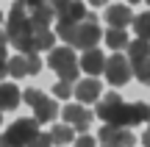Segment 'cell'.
I'll use <instances>...</instances> for the list:
<instances>
[{
  "instance_id": "18",
  "label": "cell",
  "mask_w": 150,
  "mask_h": 147,
  "mask_svg": "<svg viewBox=\"0 0 150 147\" xmlns=\"http://www.w3.org/2000/svg\"><path fill=\"white\" fill-rule=\"evenodd\" d=\"M128 42H131L128 33L120 31V28H108V31H106V44H108L111 50H122V47H128Z\"/></svg>"
},
{
  "instance_id": "23",
  "label": "cell",
  "mask_w": 150,
  "mask_h": 147,
  "mask_svg": "<svg viewBox=\"0 0 150 147\" xmlns=\"http://www.w3.org/2000/svg\"><path fill=\"white\" fill-rule=\"evenodd\" d=\"M25 67H28V75H36V72L42 70V58H39V53H28L25 56Z\"/></svg>"
},
{
  "instance_id": "26",
  "label": "cell",
  "mask_w": 150,
  "mask_h": 147,
  "mask_svg": "<svg viewBox=\"0 0 150 147\" xmlns=\"http://www.w3.org/2000/svg\"><path fill=\"white\" fill-rule=\"evenodd\" d=\"M28 147H53V139H50V133H39Z\"/></svg>"
},
{
  "instance_id": "29",
  "label": "cell",
  "mask_w": 150,
  "mask_h": 147,
  "mask_svg": "<svg viewBox=\"0 0 150 147\" xmlns=\"http://www.w3.org/2000/svg\"><path fill=\"white\" fill-rule=\"evenodd\" d=\"M67 3H70V0H47V6H50V8H53V11H56V14H59V11H61V8H64V6H67Z\"/></svg>"
},
{
  "instance_id": "2",
  "label": "cell",
  "mask_w": 150,
  "mask_h": 147,
  "mask_svg": "<svg viewBox=\"0 0 150 147\" xmlns=\"http://www.w3.org/2000/svg\"><path fill=\"white\" fill-rule=\"evenodd\" d=\"M47 67L59 72V78L64 83H75V81H78V72H81L78 58H75L72 47H67V44H64V47H53L47 53Z\"/></svg>"
},
{
  "instance_id": "21",
  "label": "cell",
  "mask_w": 150,
  "mask_h": 147,
  "mask_svg": "<svg viewBox=\"0 0 150 147\" xmlns=\"http://www.w3.org/2000/svg\"><path fill=\"white\" fill-rule=\"evenodd\" d=\"M131 72H134L136 81L150 83V58H145V61H131Z\"/></svg>"
},
{
  "instance_id": "8",
  "label": "cell",
  "mask_w": 150,
  "mask_h": 147,
  "mask_svg": "<svg viewBox=\"0 0 150 147\" xmlns=\"http://www.w3.org/2000/svg\"><path fill=\"white\" fill-rule=\"evenodd\" d=\"M64 122H67V125H75V131H81V136H83V133L89 131L92 111H89V108H83L81 103L67 106V108H64Z\"/></svg>"
},
{
  "instance_id": "38",
  "label": "cell",
  "mask_w": 150,
  "mask_h": 147,
  "mask_svg": "<svg viewBox=\"0 0 150 147\" xmlns=\"http://www.w3.org/2000/svg\"><path fill=\"white\" fill-rule=\"evenodd\" d=\"M0 20H3V14H0Z\"/></svg>"
},
{
  "instance_id": "31",
  "label": "cell",
  "mask_w": 150,
  "mask_h": 147,
  "mask_svg": "<svg viewBox=\"0 0 150 147\" xmlns=\"http://www.w3.org/2000/svg\"><path fill=\"white\" fill-rule=\"evenodd\" d=\"M22 3H25V8H36V6L47 3V0H22Z\"/></svg>"
},
{
  "instance_id": "37",
  "label": "cell",
  "mask_w": 150,
  "mask_h": 147,
  "mask_svg": "<svg viewBox=\"0 0 150 147\" xmlns=\"http://www.w3.org/2000/svg\"><path fill=\"white\" fill-rule=\"evenodd\" d=\"M108 147H120V144H108Z\"/></svg>"
},
{
  "instance_id": "36",
  "label": "cell",
  "mask_w": 150,
  "mask_h": 147,
  "mask_svg": "<svg viewBox=\"0 0 150 147\" xmlns=\"http://www.w3.org/2000/svg\"><path fill=\"white\" fill-rule=\"evenodd\" d=\"M0 147H3V136H0Z\"/></svg>"
},
{
  "instance_id": "27",
  "label": "cell",
  "mask_w": 150,
  "mask_h": 147,
  "mask_svg": "<svg viewBox=\"0 0 150 147\" xmlns=\"http://www.w3.org/2000/svg\"><path fill=\"white\" fill-rule=\"evenodd\" d=\"M6 75H8V58H6V50H0V83Z\"/></svg>"
},
{
  "instance_id": "1",
  "label": "cell",
  "mask_w": 150,
  "mask_h": 147,
  "mask_svg": "<svg viewBox=\"0 0 150 147\" xmlns=\"http://www.w3.org/2000/svg\"><path fill=\"white\" fill-rule=\"evenodd\" d=\"M97 117H100L106 125L131 128V125L150 122V106L147 103H125L117 92H108L106 97H100V103H97Z\"/></svg>"
},
{
  "instance_id": "19",
  "label": "cell",
  "mask_w": 150,
  "mask_h": 147,
  "mask_svg": "<svg viewBox=\"0 0 150 147\" xmlns=\"http://www.w3.org/2000/svg\"><path fill=\"white\" fill-rule=\"evenodd\" d=\"M128 56H131V61H145V58H150V42H145V39L128 42Z\"/></svg>"
},
{
  "instance_id": "34",
  "label": "cell",
  "mask_w": 150,
  "mask_h": 147,
  "mask_svg": "<svg viewBox=\"0 0 150 147\" xmlns=\"http://www.w3.org/2000/svg\"><path fill=\"white\" fill-rule=\"evenodd\" d=\"M92 6H106V0H89Z\"/></svg>"
},
{
  "instance_id": "25",
  "label": "cell",
  "mask_w": 150,
  "mask_h": 147,
  "mask_svg": "<svg viewBox=\"0 0 150 147\" xmlns=\"http://www.w3.org/2000/svg\"><path fill=\"white\" fill-rule=\"evenodd\" d=\"M53 94H56V97H61V100H67V97L72 94V83H64V81H59V83L53 86Z\"/></svg>"
},
{
  "instance_id": "24",
  "label": "cell",
  "mask_w": 150,
  "mask_h": 147,
  "mask_svg": "<svg viewBox=\"0 0 150 147\" xmlns=\"http://www.w3.org/2000/svg\"><path fill=\"white\" fill-rule=\"evenodd\" d=\"M39 100H45V94L39 92V89H25V92H22V103H28V106H36Z\"/></svg>"
},
{
  "instance_id": "16",
  "label": "cell",
  "mask_w": 150,
  "mask_h": 147,
  "mask_svg": "<svg viewBox=\"0 0 150 147\" xmlns=\"http://www.w3.org/2000/svg\"><path fill=\"white\" fill-rule=\"evenodd\" d=\"M122 133H125V128H117V125H103V131H100V144L103 147H108V144H120L122 147Z\"/></svg>"
},
{
  "instance_id": "7",
  "label": "cell",
  "mask_w": 150,
  "mask_h": 147,
  "mask_svg": "<svg viewBox=\"0 0 150 147\" xmlns=\"http://www.w3.org/2000/svg\"><path fill=\"white\" fill-rule=\"evenodd\" d=\"M72 94L78 97L81 106H86V103H97V100H100V94H103V86L95 81V78H83L81 83H75V86H72Z\"/></svg>"
},
{
  "instance_id": "22",
  "label": "cell",
  "mask_w": 150,
  "mask_h": 147,
  "mask_svg": "<svg viewBox=\"0 0 150 147\" xmlns=\"http://www.w3.org/2000/svg\"><path fill=\"white\" fill-rule=\"evenodd\" d=\"M8 75H11V78H25V75H28L25 56H14V58H8Z\"/></svg>"
},
{
  "instance_id": "13",
  "label": "cell",
  "mask_w": 150,
  "mask_h": 147,
  "mask_svg": "<svg viewBox=\"0 0 150 147\" xmlns=\"http://www.w3.org/2000/svg\"><path fill=\"white\" fill-rule=\"evenodd\" d=\"M22 103V92L14 86V83H0V111L17 108Z\"/></svg>"
},
{
  "instance_id": "30",
  "label": "cell",
  "mask_w": 150,
  "mask_h": 147,
  "mask_svg": "<svg viewBox=\"0 0 150 147\" xmlns=\"http://www.w3.org/2000/svg\"><path fill=\"white\" fill-rule=\"evenodd\" d=\"M122 147H134V133H131V131L122 133Z\"/></svg>"
},
{
  "instance_id": "28",
  "label": "cell",
  "mask_w": 150,
  "mask_h": 147,
  "mask_svg": "<svg viewBox=\"0 0 150 147\" xmlns=\"http://www.w3.org/2000/svg\"><path fill=\"white\" fill-rule=\"evenodd\" d=\"M75 147H95V139H92L89 133H83V136L75 139Z\"/></svg>"
},
{
  "instance_id": "39",
  "label": "cell",
  "mask_w": 150,
  "mask_h": 147,
  "mask_svg": "<svg viewBox=\"0 0 150 147\" xmlns=\"http://www.w3.org/2000/svg\"><path fill=\"white\" fill-rule=\"evenodd\" d=\"M147 6H150V0H147Z\"/></svg>"
},
{
  "instance_id": "5",
  "label": "cell",
  "mask_w": 150,
  "mask_h": 147,
  "mask_svg": "<svg viewBox=\"0 0 150 147\" xmlns=\"http://www.w3.org/2000/svg\"><path fill=\"white\" fill-rule=\"evenodd\" d=\"M100 39H103L100 22H97V17L89 14L78 28H75V42H72V47H81L86 53V50H95V44L100 42Z\"/></svg>"
},
{
  "instance_id": "20",
  "label": "cell",
  "mask_w": 150,
  "mask_h": 147,
  "mask_svg": "<svg viewBox=\"0 0 150 147\" xmlns=\"http://www.w3.org/2000/svg\"><path fill=\"white\" fill-rule=\"evenodd\" d=\"M134 33H136V39H145V42H150V11H145V14H139V17H134Z\"/></svg>"
},
{
  "instance_id": "6",
  "label": "cell",
  "mask_w": 150,
  "mask_h": 147,
  "mask_svg": "<svg viewBox=\"0 0 150 147\" xmlns=\"http://www.w3.org/2000/svg\"><path fill=\"white\" fill-rule=\"evenodd\" d=\"M106 81L111 83V86H125V83L131 81V61L125 58V56H120V53H114L111 58H106Z\"/></svg>"
},
{
  "instance_id": "17",
  "label": "cell",
  "mask_w": 150,
  "mask_h": 147,
  "mask_svg": "<svg viewBox=\"0 0 150 147\" xmlns=\"http://www.w3.org/2000/svg\"><path fill=\"white\" fill-rule=\"evenodd\" d=\"M50 139H53V144L67 147L70 142H75V131H72L70 125H56L53 131H50Z\"/></svg>"
},
{
  "instance_id": "12",
  "label": "cell",
  "mask_w": 150,
  "mask_h": 147,
  "mask_svg": "<svg viewBox=\"0 0 150 147\" xmlns=\"http://www.w3.org/2000/svg\"><path fill=\"white\" fill-rule=\"evenodd\" d=\"M31 25H33V31H47V25L56 20V11L50 8L47 3H42V6H36V8H31Z\"/></svg>"
},
{
  "instance_id": "33",
  "label": "cell",
  "mask_w": 150,
  "mask_h": 147,
  "mask_svg": "<svg viewBox=\"0 0 150 147\" xmlns=\"http://www.w3.org/2000/svg\"><path fill=\"white\" fill-rule=\"evenodd\" d=\"M6 44H8V36H6V31H0V50H6Z\"/></svg>"
},
{
  "instance_id": "35",
  "label": "cell",
  "mask_w": 150,
  "mask_h": 147,
  "mask_svg": "<svg viewBox=\"0 0 150 147\" xmlns=\"http://www.w3.org/2000/svg\"><path fill=\"white\" fill-rule=\"evenodd\" d=\"M128 3H139V0H128Z\"/></svg>"
},
{
  "instance_id": "14",
  "label": "cell",
  "mask_w": 150,
  "mask_h": 147,
  "mask_svg": "<svg viewBox=\"0 0 150 147\" xmlns=\"http://www.w3.org/2000/svg\"><path fill=\"white\" fill-rule=\"evenodd\" d=\"M33 114H36V117H33L36 122H53L56 117H59V106H56L53 100L45 97V100H39V103L33 106Z\"/></svg>"
},
{
  "instance_id": "32",
  "label": "cell",
  "mask_w": 150,
  "mask_h": 147,
  "mask_svg": "<svg viewBox=\"0 0 150 147\" xmlns=\"http://www.w3.org/2000/svg\"><path fill=\"white\" fill-rule=\"evenodd\" d=\"M142 144L150 147V122H147V131H145V136H142Z\"/></svg>"
},
{
  "instance_id": "10",
  "label": "cell",
  "mask_w": 150,
  "mask_h": 147,
  "mask_svg": "<svg viewBox=\"0 0 150 147\" xmlns=\"http://www.w3.org/2000/svg\"><path fill=\"white\" fill-rule=\"evenodd\" d=\"M78 67H81L89 78H95V75H100V72L106 70V56H103L97 47H95V50H86L83 58L78 61Z\"/></svg>"
},
{
  "instance_id": "11",
  "label": "cell",
  "mask_w": 150,
  "mask_h": 147,
  "mask_svg": "<svg viewBox=\"0 0 150 147\" xmlns=\"http://www.w3.org/2000/svg\"><path fill=\"white\" fill-rule=\"evenodd\" d=\"M106 20H108V28L125 31V28L134 22V14H131L128 6H108V8H106Z\"/></svg>"
},
{
  "instance_id": "4",
  "label": "cell",
  "mask_w": 150,
  "mask_h": 147,
  "mask_svg": "<svg viewBox=\"0 0 150 147\" xmlns=\"http://www.w3.org/2000/svg\"><path fill=\"white\" fill-rule=\"evenodd\" d=\"M31 33H33V25H31V20H28V14H25V3L17 0V3L11 6V11H8V20H6V36L14 44V42H20V39L31 36Z\"/></svg>"
},
{
  "instance_id": "3",
  "label": "cell",
  "mask_w": 150,
  "mask_h": 147,
  "mask_svg": "<svg viewBox=\"0 0 150 147\" xmlns=\"http://www.w3.org/2000/svg\"><path fill=\"white\" fill-rule=\"evenodd\" d=\"M36 136H39L36 120H14L8 131L3 133V147H28Z\"/></svg>"
},
{
  "instance_id": "9",
  "label": "cell",
  "mask_w": 150,
  "mask_h": 147,
  "mask_svg": "<svg viewBox=\"0 0 150 147\" xmlns=\"http://www.w3.org/2000/svg\"><path fill=\"white\" fill-rule=\"evenodd\" d=\"M56 20L64 22V25H81V22L86 20V6L81 3V0H70V3L56 14Z\"/></svg>"
},
{
  "instance_id": "15",
  "label": "cell",
  "mask_w": 150,
  "mask_h": 147,
  "mask_svg": "<svg viewBox=\"0 0 150 147\" xmlns=\"http://www.w3.org/2000/svg\"><path fill=\"white\" fill-rule=\"evenodd\" d=\"M31 42H33V53H42V50H53V42H56V33L53 31H33L31 33Z\"/></svg>"
}]
</instances>
